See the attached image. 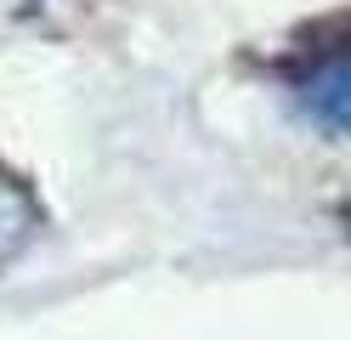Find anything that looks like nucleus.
I'll return each mask as SVG.
<instances>
[{
    "label": "nucleus",
    "instance_id": "obj_1",
    "mask_svg": "<svg viewBox=\"0 0 351 340\" xmlns=\"http://www.w3.org/2000/svg\"><path fill=\"white\" fill-rule=\"evenodd\" d=\"M295 108L328 136H351V45L312 57L295 74Z\"/></svg>",
    "mask_w": 351,
    "mask_h": 340
},
{
    "label": "nucleus",
    "instance_id": "obj_2",
    "mask_svg": "<svg viewBox=\"0 0 351 340\" xmlns=\"http://www.w3.org/2000/svg\"><path fill=\"white\" fill-rule=\"evenodd\" d=\"M34 227H40V210H34L29 188L0 170V267L23 256V244L34 238Z\"/></svg>",
    "mask_w": 351,
    "mask_h": 340
}]
</instances>
